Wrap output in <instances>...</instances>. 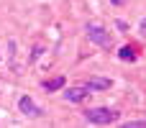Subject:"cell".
<instances>
[{"label":"cell","instance_id":"obj_1","mask_svg":"<svg viewBox=\"0 0 146 128\" xmlns=\"http://www.w3.org/2000/svg\"><path fill=\"white\" fill-rule=\"evenodd\" d=\"M85 121L100 123V126H110V123L118 121V113L110 110V108H90V110H85Z\"/></svg>","mask_w":146,"mask_h":128},{"label":"cell","instance_id":"obj_2","mask_svg":"<svg viewBox=\"0 0 146 128\" xmlns=\"http://www.w3.org/2000/svg\"><path fill=\"white\" fill-rule=\"evenodd\" d=\"M87 38H90L92 44L103 46V49H110V44H113L110 33H108L105 28H100V26H87Z\"/></svg>","mask_w":146,"mask_h":128},{"label":"cell","instance_id":"obj_3","mask_svg":"<svg viewBox=\"0 0 146 128\" xmlns=\"http://www.w3.org/2000/svg\"><path fill=\"white\" fill-rule=\"evenodd\" d=\"M90 92H92V90H90L87 85H80V87H69V90L64 92V100H67V103H82V100H85Z\"/></svg>","mask_w":146,"mask_h":128},{"label":"cell","instance_id":"obj_4","mask_svg":"<svg viewBox=\"0 0 146 128\" xmlns=\"http://www.w3.org/2000/svg\"><path fill=\"white\" fill-rule=\"evenodd\" d=\"M18 108H21V113H26V115H31V118H38V115H41V108H38L28 95H23V97L18 100Z\"/></svg>","mask_w":146,"mask_h":128},{"label":"cell","instance_id":"obj_5","mask_svg":"<svg viewBox=\"0 0 146 128\" xmlns=\"http://www.w3.org/2000/svg\"><path fill=\"white\" fill-rule=\"evenodd\" d=\"M64 82H67V80H64L62 74H56V77H51V80H46V82H44V90H46V92H56V90H62V87H64Z\"/></svg>","mask_w":146,"mask_h":128},{"label":"cell","instance_id":"obj_6","mask_svg":"<svg viewBox=\"0 0 146 128\" xmlns=\"http://www.w3.org/2000/svg\"><path fill=\"white\" fill-rule=\"evenodd\" d=\"M85 85H87L90 90H108V87H110V80H103V77H90Z\"/></svg>","mask_w":146,"mask_h":128},{"label":"cell","instance_id":"obj_7","mask_svg":"<svg viewBox=\"0 0 146 128\" xmlns=\"http://www.w3.org/2000/svg\"><path fill=\"white\" fill-rule=\"evenodd\" d=\"M118 56H121L123 62H133V59H136V51H133L131 46H123V49L118 51Z\"/></svg>","mask_w":146,"mask_h":128},{"label":"cell","instance_id":"obj_8","mask_svg":"<svg viewBox=\"0 0 146 128\" xmlns=\"http://www.w3.org/2000/svg\"><path fill=\"white\" fill-rule=\"evenodd\" d=\"M126 128H146V121H128Z\"/></svg>","mask_w":146,"mask_h":128},{"label":"cell","instance_id":"obj_9","mask_svg":"<svg viewBox=\"0 0 146 128\" xmlns=\"http://www.w3.org/2000/svg\"><path fill=\"white\" fill-rule=\"evenodd\" d=\"M141 33H146V18L141 21Z\"/></svg>","mask_w":146,"mask_h":128},{"label":"cell","instance_id":"obj_10","mask_svg":"<svg viewBox=\"0 0 146 128\" xmlns=\"http://www.w3.org/2000/svg\"><path fill=\"white\" fill-rule=\"evenodd\" d=\"M113 3H115V5H121V3H123V0H113Z\"/></svg>","mask_w":146,"mask_h":128}]
</instances>
